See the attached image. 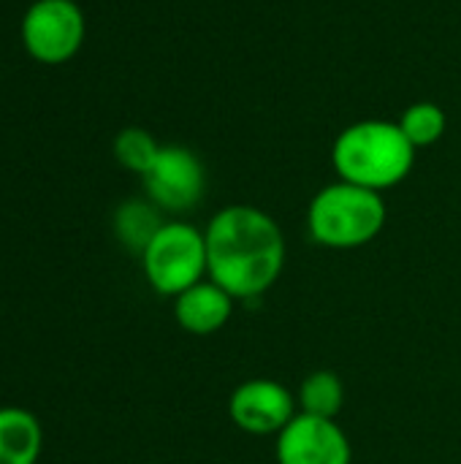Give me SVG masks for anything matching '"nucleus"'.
<instances>
[{
    "label": "nucleus",
    "instance_id": "1",
    "mask_svg": "<svg viewBox=\"0 0 461 464\" xmlns=\"http://www.w3.org/2000/svg\"><path fill=\"white\" fill-rule=\"evenodd\" d=\"M206 275L234 299H258L285 266V237L272 215L250 204L220 209L206 231Z\"/></svg>",
    "mask_w": 461,
    "mask_h": 464
},
{
    "label": "nucleus",
    "instance_id": "2",
    "mask_svg": "<svg viewBox=\"0 0 461 464\" xmlns=\"http://www.w3.org/2000/svg\"><path fill=\"white\" fill-rule=\"evenodd\" d=\"M331 160L342 182L380 193L399 185L413 171L416 147L402 133L399 122L361 120L337 136Z\"/></svg>",
    "mask_w": 461,
    "mask_h": 464
},
{
    "label": "nucleus",
    "instance_id": "3",
    "mask_svg": "<svg viewBox=\"0 0 461 464\" xmlns=\"http://www.w3.org/2000/svg\"><path fill=\"white\" fill-rule=\"evenodd\" d=\"M307 226L318 245L351 250L372 242L386 226V204L378 190L334 182L318 190L307 209Z\"/></svg>",
    "mask_w": 461,
    "mask_h": 464
},
{
    "label": "nucleus",
    "instance_id": "4",
    "mask_svg": "<svg viewBox=\"0 0 461 464\" xmlns=\"http://www.w3.org/2000/svg\"><path fill=\"white\" fill-rule=\"evenodd\" d=\"M147 283L160 296H179L206 275V239L190 223H163L141 253Z\"/></svg>",
    "mask_w": 461,
    "mask_h": 464
},
{
    "label": "nucleus",
    "instance_id": "5",
    "mask_svg": "<svg viewBox=\"0 0 461 464\" xmlns=\"http://www.w3.org/2000/svg\"><path fill=\"white\" fill-rule=\"evenodd\" d=\"M84 41V14L73 0H35L22 19V44L46 65L71 60Z\"/></svg>",
    "mask_w": 461,
    "mask_h": 464
},
{
    "label": "nucleus",
    "instance_id": "6",
    "mask_svg": "<svg viewBox=\"0 0 461 464\" xmlns=\"http://www.w3.org/2000/svg\"><path fill=\"white\" fill-rule=\"evenodd\" d=\"M144 188L149 201L166 212L193 209L206 190L204 163L187 147H160L152 169L144 174Z\"/></svg>",
    "mask_w": 461,
    "mask_h": 464
},
{
    "label": "nucleus",
    "instance_id": "7",
    "mask_svg": "<svg viewBox=\"0 0 461 464\" xmlns=\"http://www.w3.org/2000/svg\"><path fill=\"white\" fill-rule=\"evenodd\" d=\"M353 449L334 419L299 413L277 435V464H351Z\"/></svg>",
    "mask_w": 461,
    "mask_h": 464
},
{
    "label": "nucleus",
    "instance_id": "8",
    "mask_svg": "<svg viewBox=\"0 0 461 464\" xmlns=\"http://www.w3.org/2000/svg\"><path fill=\"white\" fill-rule=\"evenodd\" d=\"M228 413L231 421L250 435H280L296 416V400L283 383L255 378L231 394Z\"/></svg>",
    "mask_w": 461,
    "mask_h": 464
},
{
    "label": "nucleus",
    "instance_id": "9",
    "mask_svg": "<svg viewBox=\"0 0 461 464\" xmlns=\"http://www.w3.org/2000/svg\"><path fill=\"white\" fill-rule=\"evenodd\" d=\"M234 313V296L226 294L217 283H198L193 288H187L185 294L177 296L174 304V315L177 324L198 337L215 334L217 329H223L228 324Z\"/></svg>",
    "mask_w": 461,
    "mask_h": 464
},
{
    "label": "nucleus",
    "instance_id": "10",
    "mask_svg": "<svg viewBox=\"0 0 461 464\" xmlns=\"http://www.w3.org/2000/svg\"><path fill=\"white\" fill-rule=\"evenodd\" d=\"M41 449V421L24 408H0V464H35Z\"/></svg>",
    "mask_w": 461,
    "mask_h": 464
},
{
    "label": "nucleus",
    "instance_id": "11",
    "mask_svg": "<svg viewBox=\"0 0 461 464\" xmlns=\"http://www.w3.org/2000/svg\"><path fill=\"white\" fill-rule=\"evenodd\" d=\"M163 228L160 209L152 201H125L114 212V234L130 253H144L147 245L155 239V234Z\"/></svg>",
    "mask_w": 461,
    "mask_h": 464
},
{
    "label": "nucleus",
    "instance_id": "12",
    "mask_svg": "<svg viewBox=\"0 0 461 464\" xmlns=\"http://www.w3.org/2000/svg\"><path fill=\"white\" fill-rule=\"evenodd\" d=\"M345 402V386L337 372L318 370L307 375V381L299 389V405L302 413L318 416V419H334L342 411Z\"/></svg>",
    "mask_w": 461,
    "mask_h": 464
},
{
    "label": "nucleus",
    "instance_id": "13",
    "mask_svg": "<svg viewBox=\"0 0 461 464\" xmlns=\"http://www.w3.org/2000/svg\"><path fill=\"white\" fill-rule=\"evenodd\" d=\"M399 128L410 139V144L416 150H421V147H432L435 141L443 139V133L448 128V120H446V111L437 103L421 101V103H413V106L405 109V114L399 120Z\"/></svg>",
    "mask_w": 461,
    "mask_h": 464
},
{
    "label": "nucleus",
    "instance_id": "14",
    "mask_svg": "<svg viewBox=\"0 0 461 464\" xmlns=\"http://www.w3.org/2000/svg\"><path fill=\"white\" fill-rule=\"evenodd\" d=\"M158 152H160V144L144 128H125L114 139V158L120 160V166H125L128 171H136L141 177L152 169Z\"/></svg>",
    "mask_w": 461,
    "mask_h": 464
}]
</instances>
